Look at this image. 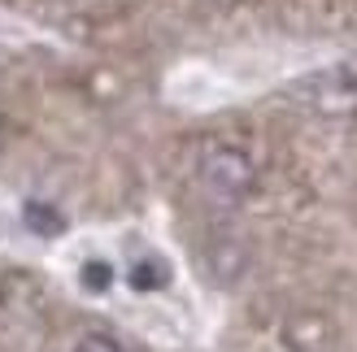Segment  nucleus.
Segmentation results:
<instances>
[{"instance_id":"5","label":"nucleus","mask_w":357,"mask_h":352,"mask_svg":"<svg viewBox=\"0 0 357 352\" xmlns=\"http://www.w3.org/2000/svg\"><path fill=\"white\" fill-rule=\"evenodd\" d=\"M79 283H83L87 291H109V283H114V266H109V261H100V257L83 261V270H79Z\"/></svg>"},{"instance_id":"7","label":"nucleus","mask_w":357,"mask_h":352,"mask_svg":"<svg viewBox=\"0 0 357 352\" xmlns=\"http://www.w3.org/2000/svg\"><path fill=\"white\" fill-rule=\"evenodd\" d=\"M5 135H9V131H5V118H0V148H5Z\"/></svg>"},{"instance_id":"2","label":"nucleus","mask_w":357,"mask_h":352,"mask_svg":"<svg viewBox=\"0 0 357 352\" xmlns=\"http://www.w3.org/2000/svg\"><path fill=\"white\" fill-rule=\"evenodd\" d=\"M305 96L323 118H353L357 113V74H349V70H327V74H318L305 87Z\"/></svg>"},{"instance_id":"3","label":"nucleus","mask_w":357,"mask_h":352,"mask_svg":"<svg viewBox=\"0 0 357 352\" xmlns=\"http://www.w3.org/2000/svg\"><path fill=\"white\" fill-rule=\"evenodd\" d=\"M127 283L135 291H162V287H170V266L162 257H139L127 270Z\"/></svg>"},{"instance_id":"6","label":"nucleus","mask_w":357,"mask_h":352,"mask_svg":"<svg viewBox=\"0 0 357 352\" xmlns=\"http://www.w3.org/2000/svg\"><path fill=\"white\" fill-rule=\"evenodd\" d=\"M75 352H122V348H118V339H109V335H100V330H92V335H83V339L75 344Z\"/></svg>"},{"instance_id":"4","label":"nucleus","mask_w":357,"mask_h":352,"mask_svg":"<svg viewBox=\"0 0 357 352\" xmlns=\"http://www.w3.org/2000/svg\"><path fill=\"white\" fill-rule=\"evenodd\" d=\"M22 218H26V226H31L35 235H61V231H66V218H61L52 205H44V200H26Z\"/></svg>"},{"instance_id":"1","label":"nucleus","mask_w":357,"mask_h":352,"mask_svg":"<svg viewBox=\"0 0 357 352\" xmlns=\"http://www.w3.org/2000/svg\"><path fill=\"white\" fill-rule=\"evenodd\" d=\"M201 187L222 205H240L257 187V166L253 157L236 144H213L201 157Z\"/></svg>"}]
</instances>
